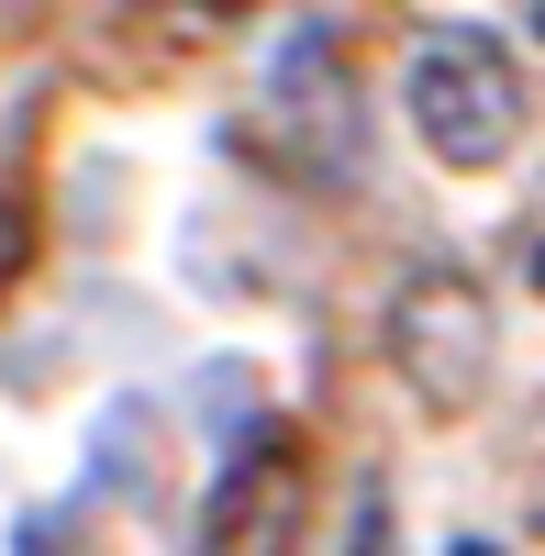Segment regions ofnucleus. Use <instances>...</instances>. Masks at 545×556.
<instances>
[{
    "label": "nucleus",
    "mask_w": 545,
    "mask_h": 556,
    "mask_svg": "<svg viewBox=\"0 0 545 556\" xmlns=\"http://www.w3.org/2000/svg\"><path fill=\"white\" fill-rule=\"evenodd\" d=\"M401 101H413V134L434 146V167H457V178H490L523 146V67L479 23H434L413 45V89Z\"/></svg>",
    "instance_id": "f257e3e1"
},
{
    "label": "nucleus",
    "mask_w": 545,
    "mask_h": 556,
    "mask_svg": "<svg viewBox=\"0 0 545 556\" xmlns=\"http://www.w3.org/2000/svg\"><path fill=\"white\" fill-rule=\"evenodd\" d=\"M379 345L401 367V390H413L423 412H468L490 390V367H502V323H490V290L457 267H413L390 290V323Z\"/></svg>",
    "instance_id": "f03ea898"
},
{
    "label": "nucleus",
    "mask_w": 545,
    "mask_h": 556,
    "mask_svg": "<svg viewBox=\"0 0 545 556\" xmlns=\"http://www.w3.org/2000/svg\"><path fill=\"white\" fill-rule=\"evenodd\" d=\"M256 101H267V134H279L267 156H279L290 178H312V190H334V178L356 167V134H368V123H356L345 56H334L324 34H290V56L267 67V89H256Z\"/></svg>",
    "instance_id": "7ed1b4c3"
},
{
    "label": "nucleus",
    "mask_w": 545,
    "mask_h": 556,
    "mask_svg": "<svg viewBox=\"0 0 545 556\" xmlns=\"http://www.w3.org/2000/svg\"><path fill=\"white\" fill-rule=\"evenodd\" d=\"M301 490H312V468H301V445H245L235 468L212 479V501H201V523H190V556H290L301 545Z\"/></svg>",
    "instance_id": "20e7f679"
},
{
    "label": "nucleus",
    "mask_w": 545,
    "mask_h": 556,
    "mask_svg": "<svg viewBox=\"0 0 545 556\" xmlns=\"http://www.w3.org/2000/svg\"><path fill=\"white\" fill-rule=\"evenodd\" d=\"M356 556H401V545H390V490H379V479L356 490Z\"/></svg>",
    "instance_id": "39448f33"
},
{
    "label": "nucleus",
    "mask_w": 545,
    "mask_h": 556,
    "mask_svg": "<svg viewBox=\"0 0 545 556\" xmlns=\"http://www.w3.org/2000/svg\"><path fill=\"white\" fill-rule=\"evenodd\" d=\"M512 12H523V34H534V45H545V0H512Z\"/></svg>",
    "instance_id": "423d86ee"
},
{
    "label": "nucleus",
    "mask_w": 545,
    "mask_h": 556,
    "mask_svg": "<svg viewBox=\"0 0 545 556\" xmlns=\"http://www.w3.org/2000/svg\"><path fill=\"white\" fill-rule=\"evenodd\" d=\"M12 256H23V235H12V223H0V267H12Z\"/></svg>",
    "instance_id": "0eeeda50"
},
{
    "label": "nucleus",
    "mask_w": 545,
    "mask_h": 556,
    "mask_svg": "<svg viewBox=\"0 0 545 556\" xmlns=\"http://www.w3.org/2000/svg\"><path fill=\"white\" fill-rule=\"evenodd\" d=\"M534 534H545V479H534Z\"/></svg>",
    "instance_id": "6e6552de"
}]
</instances>
